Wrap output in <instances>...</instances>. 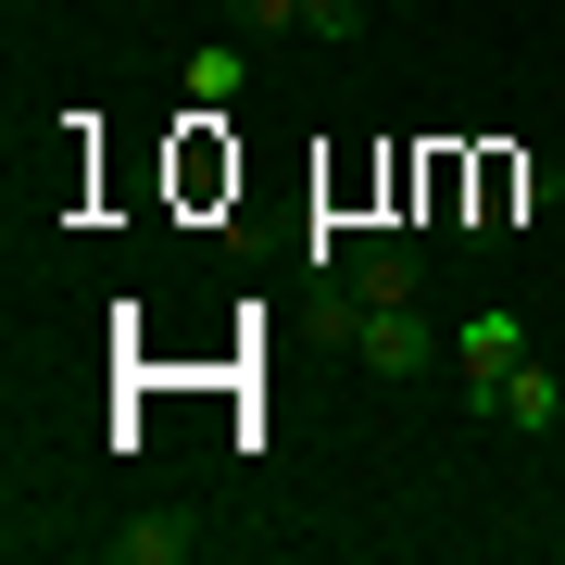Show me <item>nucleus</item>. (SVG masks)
Masks as SVG:
<instances>
[{
	"label": "nucleus",
	"mask_w": 565,
	"mask_h": 565,
	"mask_svg": "<svg viewBox=\"0 0 565 565\" xmlns=\"http://www.w3.org/2000/svg\"><path fill=\"white\" fill-rule=\"evenodd\" d=\"M465 415H490V427H527V440H541V427L565 415V377H553L541 352H527V364H503V377H465Z\"/></svg>",
	"instance_id": "nucleus-2"
},
{
	"label": "nucleus",
	"mask_w": 565,
	"mask_h": 565,
	"mask_svg": "<svg viewBox=\"0 0 565 565\" xmlns=\"http://www.w3.org/2000/svg\"><path fill=\"white\" fill-rule=\"evenodd\" d=\"M452 364H465V377H503V364H527V315H515V302L465 315V327H452Z\"/></svg>",
	"instance_id": "nucleus-4"
},
{
	"label": "nucleus",
	"mask_w": 565,
	"mask_h": 565,
	"mask_svg": "<svg viewBox=\"0 0 565 565\" xmlns=\"http://www.w3.org/2000/svg\"><path fill=\"white\" fill-rule=\"evenodd\" d=\"M327 289H340L352 315H377V302H415V289H427V252L403 239V226H364V239H352L340 264H327Z\"/></svg>",
	"instance_id": "nucleus-1"
},
{
	"label": "nucleus",
	"mask_w": 565,
	"mask_h": 565,
	"mask_svg": "<svg viewBox=\"0 0 565 565\" xmlns=\"http://www.w3.org/2000/svg\"><path fill=\"white\" fill-rule=\"evenodd\" d=\"M102 553H114V565H189V553H202V527H189V515H126Z\"/></svg>",
	"instance_id": "nucleus-5"
},
{
	"label": "nucleus",
	"mask_w": 565,
	"mask_h": 565,
	"mask_svg": "<svg viewBox=\"0 0 565 565\" xmlns=\"http://www.w3.org/2000/svg\"><path fill=\"white\" fill-rule=\"evenodd\" d=\"M226 13H239V25H289V39H302V0H226Z\"/></svg>",
	"instance_id": "nucleus-8"
},
{
	"label": "nucleus",
	"mask_w": 565,
	"mask_h": 565,
	"mask_svg": "<svg viewBox=\"0 0 565 565\" xmlns=\"http://www.w3.org/2000/svg\"><path fill=\"white\" fill-rule=\"evenodd\" d=\"M177 88H189V114H226V102L252 88V63L226 51V39H202V51H189V76H177Z\"/></svg>",
	"instance_id": "nucleus-6"
},
{
	"label": "nucleus",
	"mask_w": 565,
	"mask_h": 565,
	"mask_svg": "<svg viewBox=\"0 0 565 565\" xmlns=\"http://www.w3.org/2000/svg\"><path fill=\"white\" fill-rule=\"evenodd\" d=\"M427 302H377V315H352V352H364V377H390V390H415L427 377Z\"/></svg>",
	"instance_id": "nucleus-3"
},
{
	"label": "nucleus",
	"mask_w": 565,
	"mask_h": 565,
	"mask_svg": "<svg viewBox=\"0 0 565 565\" xmlns=\"http://www.w3.org/2000/svg\"><path fill=\"white\" fill-rule=\"evenodd\" d=\"M302 39H364V0H302Z\"/></svg>",
	"instance_id": "nucleus-7"
}]
</instances>
